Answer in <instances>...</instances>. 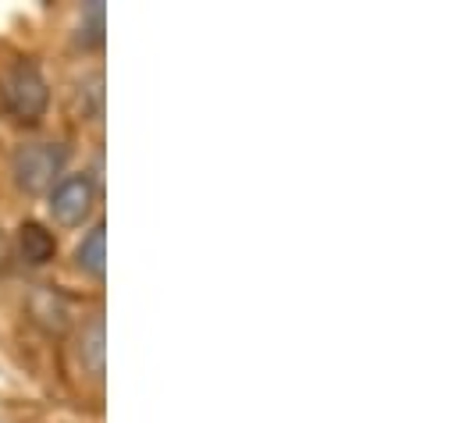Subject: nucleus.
Wrapping results in <instances>:
<instances>
[{"label":"nucleus","mask_w":459,"mask_h":423,"mask_svg":"<svg viewBox=\"0 0 459 423\" xmlns=\"http://www.w3.org/2000/svg\"><path fill=\"white\" fill-rule=\"evenodd\" d=\"M65 160H68V150L61 142H50V139H36V142H22L11 157V175H14V186L29 196H39V193H50L61 178H65Z\"/></svg>","instance_id":"nucleus-1"},{"label":"nucleus","mask_w":459,"mask_h":423,"mask_svg":"<svg viewBox=\"0 0 459 423\" xmlns=\"http://www.w3.org/2000/svg\"><path fill=\"white\" fill-rule=\"evenodd\" d=\"M0 100L4 110L14 117V121H36L43 117V110L50 104V90H47V79L43 72L32 65V61H18L4 72L0 79Z\"/></svg>","instance_id":"nucleus-2"},{"label":"nucleus","mask_w":459,"mask_h":423,"mask_svg":"<svg viewBox=\"0 0 459 423\" xmlns=\"http://www.w3.org/2000/svg\"><path fill=\"white\" fill-rule=\"evenodd\" d=\"M50 217L61 228H79L82 220H90V213L97 207V186L90 175H65L54 189H50Z\"/></svg>","instance_id":"nucleus-3"},{"label":"nucleus","mask_w":459,"mask_h":423,"mask_svg":"<svg viewBox=\"0 0 459 423\" xmlns=\"http://www.w3.org/2000/svg\"><path fill=\"white\" fill-rule=\"evenodd\" d=\"M18 260L25 263V267H43L47 260H54V253H57V242H54V235L43 228V224H22L18 228Z\"/></svg>","instance_id":"nucleus-4"},{"label":"nucleus","mask_w":459,"mask_h":423,"mask_svg":"<svg viewBox=\"0 0 459 423\" xmlns=\"http://www.w3.org/2000/svg\"><path fill=\"white\" fill-rule=\"evenodd\" d=\"M108 228L104 224H93L90 228V235L79 242V249H75V263H79V271L82 274H90V278H104V271H108V235H104Z\"/></svg>","instance_id":"nucleus-5"},{"label":"nucleus","mask_w":459,"mask_h":423,"mask_svg":"<svg viewBox=\"0 0 459 423\" xmlns=\"http://www.w3.org/2000/svg\"><path fill=\"white\" fill-rule=\"evenodd\" d=\"M79 359H82V367H86L97 381L104 377L108 345H104V317H100V314L90 320V324L82 327V334H79Z\"/></svg>","instance_id":"nucleus-6"},{"label":"nucleus","mask_w":459,"mask_h":423,"mask_svg":"<svg viewBox=\"0 0 459 423\" xmlns=\"http://www.w3.org/2000/svg\"><path fill=\"white\" fill-rule=\"evenodd\" d=\"M29 310H32V317L39 320L47 331H65V324H68V303L57 292H36Z\"/></svg>","instance_id":"nucleus-7"},{"label":"nucleus","mask_w":459,"mask_h":423,"mask_svg":"<svg viewBox=\"0 0 459 423\" xmlns=\"http://www.w3.org/2000/svg\"><path fill=\"white\" fill-rule=\"evenodd\" d=\"M82 29H86V36H90L93 47L104 43V4H100V0H93V4L82 11ZM82 29H79V32H82Z\"/></svg>","instance_id":"nucleus-8"}]
</instances>
